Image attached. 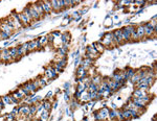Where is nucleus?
I'll return each mask as SVG.
<instances>
[{
  "instance_id": "14",
  "label": "nucleus",
  "mask_w": 157,
  "mask_h": 121,
  "mask_svg": "<svg viewBox=\"0 0 157 121\" xmlns=\"http://www.w3.org/2000/svg\"><path fill=\"white\" fill-rule=\"evenodd\" d=\"M39 39V41H40V43H41V45L43 46H47L48 45V40H47V36H41L40 38H38Z\"/></svg>"
},
{
  "instance_id": "13",
  "label": "nucleus",
  "mask_w": 157,
  "mask_h": 121,
  "mask_svg": "<svg viewBox=\"0 0 157 121\" xmlns=\"http://www.w3.org/2000/svg\"><path fill=\"white\" fill-rule=\"evenodd\" d=\"M49 115H50L49 111L44 110L42 113H41V115H40V120L41 121H47V119L49 118Z\"/></svg>"
},
{
  "instance_id": "7",
  "label": "nucleus",
  "mask_w": 157,
  "mask_h": 121,
  "mask_svg": "<svg viewBox=\"0 0 157 121\" xmlns=\"http://www.w3.org/2000/svg\"><path fill=\"white\" fill-rule=\"evenodd\" d=\"M42 7L45 15H50L51 13V4L50 1H42Z\"/></svg>"
},
{
  "instance_id": "23",
  "label": "nucleus",
  "mask_w": 157,
  "mask_h": 121,
  "mask_svg": "<svg viewBox=\"0 0 157 121\" xmlns=\"http://www.w3.org/2000/svg\"><path fill=\"white\" fill-rule=\"evenodd\" d=\"M64 99H65V101L69 102L70 101V95H67L66 93H64Z\"/></svg>"
},
{
  "instance_id": "2",
  "label": "nucleus",
  "mask_w": 157,
  "mask_h": 121,
  "mask_svg": "<svg viewBox=\"0 0 157 121\" xmlns=\"http://www.w3.org/2000/svg\"><path fill=\"white\" fill-rule=\"evenodd\" d=\"M27 6H28V10H30L31 17V19H32V23L37 22V21H40V20H41V17L39 16V14L37 13V11L34 8V6H32V4H31V3H30Z\"/></svg>"
},
{
  "instance_id": "16",
  "label": "nucleus",
  "mask_w": 157,
  "mask_h": 121,
  "mask_svg": "<svg viewBox=\"0 0 157 121\" xmlns=\"http://www.w3.org/2000/svg\"><path fill=\"white\" fill-rule=\"evenodd\" d=\"M1 99H2L3 103H4L5 106H6V104H12V100H11L10 95H4V96H2Z\"/></svg>"
},
{
  "instance_id": "18",
  "label": "nucleus",
  "mask_w": 157,
  "mask_h": 121,
  "mask_svg": "<svg viewBox=\"0 0 157 121\" xmlns=\"http://www.w3.org/2000/svg\"><path fill=\"white\" fill-rule=\"evenodd\" d=\"M112 25H113V22H112V19H111V18H107L106 19V21H105V26L106 27H110V26H112Z\"/></svg>"
},
{
  "instance_id": "8",
  "label": "nucleus",
  "mask_w": 157,
  "mask_h": 121,
  "mask_svg": "<svg viewBox=\"0 0 157 121\" xmlns=\"http://www.w3.org/2000/svg\"><path fill=\"white\" fill-rule=\"evenodd\" d=\"M41 103H42V106L44 108V110H46V111H49L50 112V110L52 108V102L50 101V99H46V98H44L42 99V101H41Z\"/></svg>"
},
{
  "instance_id": "24",
  "label": "nucleus",
  "mask_w": 157,
  "mask_h": 121,
  "mask_svg": "<svg viewBox=\"0 0 157 121\" xmlns=\"http://www.w3.org/2000/svg\"><path fill=\"white\" fill-rule=\"evenodd\" d=\"M52 108H58V101H57V99L55 100V102H53Z\"/></svg>"
},
{
  "instance_id": "22",
  "label": "nucleus",
  "mask_w": 157,
  "mask_h": 121,
  "mask_svg": "<svg viewBox=\"0 0 157 121\" xmlns=\"http://www.w3.org/2000/svg\"><path fill=\"white\" fill-rule=\"evenodd\" d=\"M52 94H53L52 92H51V91H49L48 93L46 94V96H45V98H46V99H50V98L52 97Z\"/></svg>"
},
{
  "instance_id": "5",
  "label": "nucleus",
  "mask_w": 157,
  "mask_h": 121,
  "mask_svg": "<svg viewBox=\"0 0 157 121\" xmlns=\"http://www.w3.org/2000/svg\"><path fill=\"white\" fill-rule=\"evenodd\" d=\"M135 31H136V35H137L139 41H142V40H143V38H144V29H143L142 24L138 25V26H136Z\"/></svg>"
},
{
  "instance_id": "17",
  "label": "nucleus",
  "mask_w": 157,
  "mask_h": 121,
  "mask_svg": "<svg viewBox=\"0 0 157 121\" xmlns=\"http://www.w3.org/2000/svg\"><path fill=\"white\" fill-rule=\"evenodd\" d=\"M11 37L9 35H6L5 32H2L0 31V40H10Z\"/></svg>"
},
{
  "instance_id": "15",
  "label": "nucleus",
  "mask_w": 157,
  "mask_h": 121,
  "mask_svg": "<svg viewBox=\"0 0 157 121\" xmlns=\"http://www.w3.org/2000/svg\"><path fill=\"white\" fill-rule=\"evenodd\" d=\"M57 54H58L59 56H61V57H65L66 55H67V51H65L63 48L59 47V48L57 49Z\"/></svg>"
},
{
  "instance_id": "11",
  "label": "nucleus",
  "mask_w": 157,
  "mask_h": 121,
  "mask_svg": "<svg viewBox=\"0 0 157 121\" xmlns=\"http://www.w3.org/2000/svg\"><path fill=\"white\" fill-rule=\"evenodd\" d=\"M92 45H93V47L96 49V51H97L98 53H103V52L105 51V49H106L105 46L103 45L100 41H98V42H95V43H93Z\"/></svg>"
},
{
  "instance_id": "6",
  "label": "nucleus",
  "mask_w": 157,
  "mask_h": 121,
  "mask_svg": "<svg viewBox=\"0 0 157 121\" xmlns=\"http://www.w3.org/2000/svg\"><path fill=\"white\" fill-rule=\"evenodd\" d=\"M61 42L62 44H65V43H70V40H71V36L68 31H64L63 33H61Z\"/></svg>"
},
{
  "instance_id": "12",
  "label": "nucleus",
  "mask_w": 157,
  "mask_h": 121,
  "mask_svg": "<svg viewBox=\"0 0 157 121\" xmlns=\"http://www.w3.org/2000/svg\"><path fill=\"white\" fill-rule=\"evenodd\" d=\"M37 47H36V42L35 40H31L28 42V53H31L32 51H36Z\"/></svg>"
},
{
  "instance_id": "19",
  "label": "nucleus",
  "mask_w": 157,
  "mask_h": 121,
  "mask_svg": "<svg viewBox=\"0 0 157 121\" xmlns=\"http://www.w3.org/2000/svg\"><path fill=\"white\" fill-rule=\"evenodd\" d=\"M51 35L55 37V38H60L61 37V32L59 31V30H56V31H52V32H50Z\"/></svg>"
},
{
  "instance_id": "10",
  "label": "nucleus",
  "mask_w": 157,
  "mask_h": 121,
  "mask_svg": "<svg viewBox=\"0 0 157 121\" xmlns=\"http://www.w3.org/2000/svg\"><path fill=\"white\" fill-rule=\"evenodd\" d=\"M38 81H39V86H40V89L41 88H44L45 86H47L49 83V79L46 76H38Z\"/></svg>"
},
{
  "instance_id": "9",
  "label": "nucleus",
  "mask_w": 157,
  "mask_h": 121,
  "mask_svg": "<svg viewBox=\"0 0 157 121\" xmlns=\"http://www.w3.org/2000/svg\"><path fill=\"white\" fill-rule=\"evenodd\" d=\"M51 4V13H56V14H59V13H63L61 12L59 4H58V0H51L50 1Z\"/></svg>"
},
{
  "instance_id": "4",
  "label": "nucleus",
  "mask_w": 157,
  "mask_h": 121,
  "mask_svg": "<svg viewBox=\"0 0 157 121\" xmlns=\"http://www.w3.org/2000/svg\"><path fill=\"white\" fill-rule=\"evenodd\" d=\"M0 53H1V56H2V62L3 63H9L12 60V56L10 55V51L7 48H3L1 49V51H0Z\"/></svg>"
},
{
  "instance_id": "1",
  "label": "nucleus",
  "mask_w": 157,
  "mask_h": 121,
  "mask_svg": "<svg viewBox=\"0 0 157 121\" xmlns=\"http://www.w3.org/2000/svg\"><path fill=\"white\" fill-rule=\"evenodd\" d=\"M45 76L48 79H56L58 77V73L55 71L53 67L51 65H49L46 69H45Z\"/></svg>"
},
{
  "instance_id": "21",
  "label": "nucleus",
  "mask_w": 157,
  "mask_h": 121,
  "mask_svg": "<svg viewBox=\"0 0 157 121\" xmlns=\"http://www.w3.org/2000/svg\"><path fill=\"white\" fill-rule=\"evenodd\" d=\"M133 3H137L138 5H144L147 2L146 1H141V0H136V1H133Z\"/></svg>"
},
{
  "instance_id": "20",
  "label": "nucleus",
  "mask_w": 157,
  "mask_h": 121,
  "mask_svg": "<svg viewBox=\"0 0 157 121\" xmlns=\"http://www.w3.org/2000/svg\"><path fill=\"white\" fill-rule=\"evenodd\" d=\"M70 86H71V85H70L69 81L65 82V83H64V90H65V91H66V90H70Z\"/></svg>"
},
{
  "instance_id": "3",
  "label": "nucleus",
  "mask_w": 157,
  "mask_h": 121,
  "mask_svg": "<svg viewBox=\"0 0 157 121\" xmlns=\"http://www.w3.org/2000/svg\"><path fill=\"white\" fill-rule=\"evenodd\" d=\"M32 6H34V8L37 11V13L39 14V16L41 17V19L44 18L45 17V13L43 11V7H42V1H36L34 3H31Z\"/></svg>"
}]
</instances>
